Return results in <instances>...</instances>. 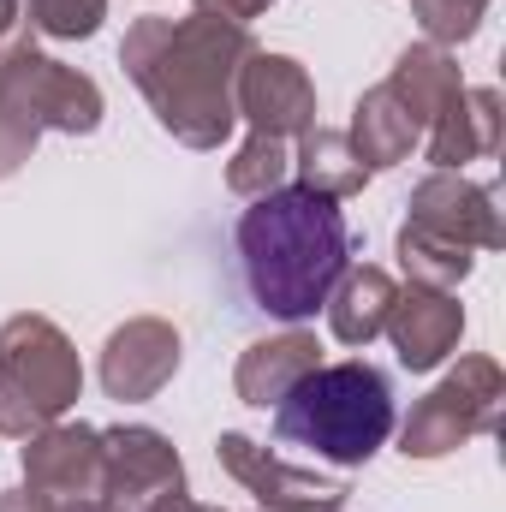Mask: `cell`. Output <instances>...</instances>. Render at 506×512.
<instances>
[{
    "label": "cell",
    "mask_w": 506,
    "mask_h": 512,
    "mask_svg": "<svg viewBox=\"0 0 506 512\" xmlns=\"http://www.w3.org/2000/svg\"><path fill=\"white\" fill-rule=\"evenodd\" d=\"M24 18H30V30H42V36H54V42H84V36L102 30L108 0H30Z\"/></svg>",
    "instance_id": "cell-22"
},
{
    "label": "cell",
    "mask_w": 506,
    "mask_h": 512,
    "mask_svg": "<svg viewBox=\"0 0 506 512\" xmlns=\"http://www.w3.org/2000/svg\"><path fill=\"white\" fill-rule=\"evenodd\" d=\"M423 155L435 161V173H459L465 161L501 155V96L495 90H453L423 131Z\"/></svg>",
    "instance_id": "cell-14"
},
{
    "label": "cell",
    "mask_w": 506,
    "mask_h": 512,
    "mask_svg": "<svg viewBox=\"0 0 506 512\" xmlns=\"http://www.w3.org/2000/svg\"><path fill=\"white\" fill-rule=\"evenodd\" d=\"M54 512H114L108 501H60Z\"/></svg>",
    "instance_id": "cell-28"
},
{
    "label": "cell",
    "mask_w": 506,
    "mask_h": 512,
    "mask_svg": "<svg viewBox=\"0 0 506 512\" xmlns=\"http://www.w3.org/2000/svg\"><path fill=\"white\" fill-rule=\"evenodd\" d=\"M179 489H185V465L161 429L143 423L102 429V501L114 512H143Z\"/></svg>",
    "instance_id": "cell-7"
},
{
    "label": "cell",
    "mask_w": 506,
    "mask_h": 512,
    "mask_svg": "<svg viewBox=\"0 0 506 512\" xmlns=\"http://www.w3.org/2000/svg\"><path fill=\"white\" fill-rule=\"evenodd\" d=\"M387 334H393V352L405 370H435L441 358L459 352V334H465V310L453 292H435V286H405L387 310Z\"/></svg>",
    "instance_id": "cell-13"
},
{
    "label": "cell",
    "mask_w": 506,
    "mask_h": 512,
    "mask_svg": "<svg viewBox=\"0 0 506 512\" xmlns=\"http://www.w3.org/2000/svg\"><path fill=\"white\" fill-rule=\"evenodd\" d=\"M286 179H292V149H286V137H262V131H251V143H245V149L233 155V167H227V191L245 197V203L280 191Z\"/></svg>",
    "instance_id": "cell-21"
},
{
    "label": "cell",
    "mask_w": 506,
    "mask_h": 512,
    "mask_svg": "<svg viewBox=\"0 0 506 512\" xmlns=\"http://www.w3.org/2000/svg\"><path fill=\"white\" fill-rule=\"evenodd\" d=\"M60 501H48V495H36V489H6L0 495V512H54Z\"/></svg>",
    "instance_id": "cell-26"
},
{
    "label": "cell",
    "mask_w": 506,
    "mask_h": 512,
    "mask_svg": "<svg viewBox=\"0 0 506 512\" xmlns=\"http://www.w3.org/2000/svg\"><path fill=\"white\" fill-rule=\"evenodd\" d=\"M179 370V334L155 316H137L102 346V387L108 399H155Z\"/></svg>",
    "instance_id": "cell-12"
},
{
    "label": "cell",
    "mask_w": 506,
    "mask_h": 512,
    "mask_svg": "<svg viewBox=\"0 0 506 512\" xmlns=\"http://www.w3.org/2000/svg\"><path fill=\"white\" fill-rule=\"evenodd\" d=\"M18 48H30V18H24V0H0V60H12Z\"/></svg>",
    "instance_id": "cell-24"
},
{
    "label": "cell",
    "mask_w": 506,
    "mask_h": 512,
    "mask_svg": "<svg viewBox=\"0 0 506 512\" xmlns=\"http://www.w3.org/2000/svg\"><path fill=\"white\" fill-rule=\"evenodd\" d=\"M387 90L405 102V114H411L417 126L429 131V120L441 114V102H447L453 90H465V78H459V66H453V54H447V48L417 42V48H405V54H399V66H393Z\"/></svg>",
    "instance_id": "cell-19"
},
{
    "label": "cell",
    "mask_w": 506,
    "mask_h": 512,
    "mask_svg": "<svg viewBox=\"0 0 506 512\" xmlns=\"http://www.w3.org/2000/svg\"><path fill=\"white\" fill-rule=\"evenodd\" d=\"M96 126H102L96 78L36 48H18L12 60H0V173H12L42 131L90 137Z\"/></svg>",
    "instance_id": "cell-4"
},
{
    "label": "cell",
    "mask_w": 506,
    "mask_h": 512,
    "mask_svg": "<svg viewBox=\"0 0 506 512\" xmlns=\"http://www.w3.org/2000/svg\"><path fill=\"white\" fill-rule=\"evenodd\" d=\"M0 387L24 393L48 423H60L78 393H84V364L72 352V340L48 322V316H12L0 328Z\"/></svg>",
    "instance_id": "cell-6"
},
{
    "label": "cell",
    "mask_w": 506,
    "mask_h": 512,
    "mask_svg": "<svg viewBox=\"0 0 506 512\" xmlns=\"http://www.w3.org/2000/svg\"><path fill=\"white\" fill-rule=\"evenodd\" d=\"M233 108L262 137H298L316 126V84L292 54L251 48V60L239 66V84H233Z\"/></svg>",
    "instance_id": "cell-9"
},
{
    "label": "cell",
    "mask_w": 506,
    "mask_h": 512,
    "mask_svg": "<svg viewBox=\"0 0 506 512\" xmlns=\"http://www.w3.org/2000/svg\"><path fill=\"white\" fill-rule=\"evenodd\" d=\"M274 0H197V12H209V18H227V24H251V18H262Z\"/></svg>",
    "instance_id": "cell-25"
},
{
    "label": "cell",
    "mask_w": 506,
    "mask_h": 512,
    "mask_svg": "<svg viewBox=\"0 0 506 512\" xmlns=\"http://www.w3.org/2000/svg\"><path fill=\"white\" fill-rule=\"evenodd\" d=\"M239 274L251 286V304L274 322H310L334 280L352 268V233L340 203L304 191V185H280L268 197H256L239 215Z\"/></svg>",
    "instance_id": "cell-2"
},
{
    "label": "cell",
    "mask_w": 506,
    "mask_h": 512,
    "mask_svg": "<svg viewBox=\"0 0 506 512\" xmlns=\"http://www.w3.org/2000/svg\"><path fill=\"white\" fill-rule=\"evenodd\" d=\"M316 364H322L316 334L292 328V334H274V340L245 346V358H239V370H233V387H239V399H245V405L268 411V405H280L292 387L304 382Z\"/></svg>",
    "instance_id": "cell-15"
},
{
    "label": "cell",
    "mask_w": 506,
    "mask_h": 512,
    "mask_svg": "<svg viewBox=\"0 0 506 512\" xmlns=\"http://www.w3.org/2000/svg\"><path fill=\"white\" fill-rule=\"evenodd\" d=\"M411 12H417L423 36H429L435 48H447V42H465V36H477V24H483L489 0H411Z\"/></svg>",
    "instance_id": "cell-23"
},
{
    "label": "cell",
    "mask_w": 506,
    "mask_h": 512,
    "mask_svg": "<svg viewBox=\"0 0 506 512\" xmlns=\"http://www.w3.org/2000/svg\"><path fill=\"white\" fill-rule=\"evenodd\" d=\"M501 399H506L501 364L495 358H465L429 399L411 405V417L399 429V453L405 459H441V453L465 447L471 435H489L501 423Z\"/></svg>",
    "instance_id": "cell-5"
},
{
    "label": "cell",
    "mask_w": 506,
    "mask_h": 512,
    "mask_svg": "<svg viewBox=\"0 0 506 512\" xmlns=\"http://www.w3.org/2000/svg\"><path fill=\"white\" fill-rule=\"evenodd\" d=\"M292 173H298V185H304V191H316V197H328V203H340V197L364 191V179H370V167L358 161L352 137H346V131H328V126L298 131Z\"/></svg>",
    "instance_id": "cell-18"
},
{
    "label": "cell",
    "mask_w": 506,
    "mask_h": 512,
    "mask_svg": "<svg viewBox=\"0 0 506 512\" xmlns=\"http://www.w3.org/2000/svg\"><path fill=\"white\" fill-rule=\"evenodd\" d=\"M393 382L376 364H316L304 382L274 405V435L286 447H310L328 465H370L393 435Z\"/></svg>",
    "instance_id": "cell-3"
},
{
    "label": "cell",
    "mask_w": 506,
    "mask_h": 512,
    "mask_svg": "<svg viewBox=\"0 0 506 512\" xmlns=\"http://www.w3.org/2000/svg\"><path fill=\"white\" fill-rule=\"evenodd\" d=\"M251 48V30L209 18V12L137 18L120 42V66L143 90V102L155 108L161 131H173L185 149H221L239 126L233 84Z\"/></svg>",
    "instance_id": "cell-1"
},
{
    "label": "cell",
    "mask_w": 506,
    "mask_h": 512,
    "mask_svg": "<svg viewBox=\"0 0 506 512\" xmlns=\"http://www.w3.org/2000/svg\"><path fill=\"white\" fill-rule=\"evenodd\" d=\"M215 453H221V465L256 495L262 512H340L352 501V483H346V477L292 471V465H280L268 447H256L251 435H233V429H227V435L215 441Z\"/></svg>",
    "instance_id": "cell-8"
},
{
    "label": "cell",
    "mask_w": 506,
    "mask_h": 512,
    "mask_svg": "<svg viewBox=\"0 0 506 512\" xmlns=\"http://www.w3.org/2000/svg\"><path fill=\"white\" fill-rule=\"evenodd\" d=\"M411 227L423 233H441L453 245H471V251H501L506 227L495 215V197L459 173H429L417 191H411Z\"/></svg>",
    "instance_id": "cell-11"
},
{
    "label": "cell",
    "mask_w": 506,
    "mask_h": 512,
    "mask_svg": "<svg viewBox=\"0 0 506 512\" xmlns=\"http://www.w3.org/2000/svg\"><path fill=\"white\" fill-rule=\"evenodd\" d=\"M24 483L48 501H102V429L48 423L24 441Z\"/></svg>",
    "instance_id": "cell-10"
},
{
    "label": "cell",
    "mask_w": 506,
    "mask_h": 512,
    "mask_svg": "<svg viewBox=\"0 0 506 512\" xmlns=\"http://www.w3.org/2000/svg\"><path fill=\"white\" fill-rule=\"evenodd\" d=\"M352 149H358V161L376 173V167H399V161H411V149H423V126L405 114V102L376 84V90H364V102H358V114H352Z\"/></svg>",
    "instance_id": "cell-17"
},
{
    "label": "cell",
    "mask_w": 506,
    "mask_h": 512,
    "mask_svg": "<svg viewBox=\"0 0 506 512\" xmlns=\"http://www.w3.org/2000/svg\"><path fill=\"white\" fill-rule=\"evenodd\" d=\"M143 512H209V507H197V501H191V495L179 489V495H161L155 507H143Z\"/></svg>",
    "instance_id": "cell-27"
},
{
    "label": "cell",
    "mask_w": 506,
    "mask_h": 512,
    "mask_svg": "<svg viewBox=\"0 0 506 512\" xmlns=\"http://www.w3.org/2000/svg\"><path fill=\"white\" fill-rule=\"evenodd\" d=\"M471 245H453L441 233H423V227H399V268L411 286H435V292H453L465 274H471Z\"/></svg>",
    "instance_id": "cell-20"
},
{
    "label": "cell",
    "mask_w": 506,
    "mask_h": 512,
    "mask_svg": "<svg viewBox=\"0 0 506 512\" xmlns=\"http://www.w3.org/2000/svg\"><path fill=\"white\" fill-rule=\"evenodd\" d=\"M393 298H399V286H393L387 268H346V274L334 280L328 304H322L334 340H340V346H370L381 328H387Z\"/></svg>",
    "instance_id": "cell-16"
}]
</instances>
